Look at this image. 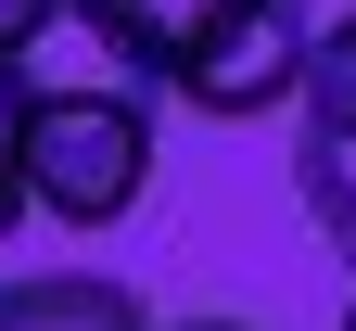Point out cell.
Wrapping results in <instances>:
<instances>
[{
    "label": "cell",
    "instance_id": "1",
    "mask_svg": "<svg viewBox=\"0 0 356 331\" xmlns=\"http://www.w3.org/2000/svg\"><path fill=\"white\" fill-rule=\"evenodd\" d=\"M153 102L140 89H89V77H13V166H26V217L64 229H115L153 192Z\"/></svg>",
    "mask_w": 356,
    "mask_h": 331
},
{
    "label": "cell",
    "instance_id": "2",
    "mask_svg": "<svg viewBox=\"0 0 356 331\" xmlns=\"http://www.w3.org/2000/svg\"><path fill=\"white\" fill-rule=\"evenodd\" d=\"M305 0H254V13H229L204 38L191 64H178L165 102H191V115H267V102H305Z\"/></svg>",
    "mask_w": 356,
    "mask_h": 331
},
{
    "label": "cell",
    "instance_id": "3",
    "mask_svg": "<svg viewBox=\"0 0 356 331\" xmlns=\"http://www.w3.org/2000/svg\"><path fill=\"white\" fill-rule=\"evenodd\" d=\"M64 13L102 38V52L140 77V89H178V64H191L229 13H254V0H64Z\"/></svg>",
    "mask_w": 356,
    "mask_h": 331
},
{
    "label": "cell",
    "instance_id": "4",
    "mask_svg": "<svg viewBox=\"0 0 356 331\" xmlns=\"http://www.w3.org/2000/svg\"><path fill=\"white\" fill-rule=\"evenodd\" d=\"M0 331H153V306L102 268H38V280H0Z\"/></svg>",
    "mask_w": 356,
    "mask_h": 331
},
{
    "label": "cell",
    "instance_id": "5",
    "mask_svg": "<svg viewBox=\"0 0 356 331\" xmlns=\"http://www.w3.org/2000/svg\"><path fill=\"white\" fill-rule=\"evenodd\" d=\"M293 178H305V217L331 229V255L356 268V102H293Z\"/></svg>",
    "mask_w": 356,
    "mask_h": 331
},
{
    "label": "cell",
    "instance_id": "6",
    "mask_svg": "<svg viewBox=\"0 0 356 331\" xmlns=\"http://www.w3.org/2000/svg\"><path fill=\"white\" fill-rule=\"evenodd\" d=\"M13 217H26V166H13V77H0V243H13Z\"/></svg>",
    "mask_w": 356,
    "mask_h": 331
},
{
    "label": "cell",
    "instance_id": "7",
    "mask_svg": "<svg viewBox=\"0 0 356 331\" xmlns=\"http://www.w3.org/2000/svg\"><path fill=\"white\" fill-rule=\"evenodd\" d=\"M165 331H242V318H165Z\"/></svg>",
    "mask_w": 356,
    "mask_h": 331
},
{
    "label": "cell",
    "instance_id": "8",
    "mask_svg": "<svg viewBox=\"0 0 356 331\" xmlns=\"http://www.w3.org/2000/svg\"><path fill=\"white\" fill-rule=\"evenodd\" d=\"M343 331H356V306H343Z\"/></svg>",
    "mask_w": 356,
    "mask_h": 331
}]
</instances>
